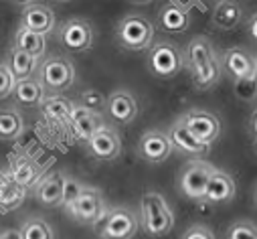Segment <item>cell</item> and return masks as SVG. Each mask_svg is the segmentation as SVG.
Listing matches in <instances>:
<instances>
[{
  "label": "cell",
  "mask_w": 257,
  "mask_h": 239,
  "mask_svg": "<svg viewBox=\"0 0 257 239\" xmlns=\"http://www.w3.org/2000/svg\"><path fill=\"white\" fill-rule=\"evenodd\" d=\"M140 213H142V227L150 237H164L174 227V213L166 203V199L156 191H148L142 195Z\"/></svg>",
  "instance_id": "2"
},
{
  "label": "cell",
  "mask_w": 257,
  "mask_h": 239,
  "mask_svg": "<svg viewBox=\"0 0 257 239\" xmlns=\"http://www.w3.org/2000/svg\"><path fill=\"white\" fill-rule=\"evenodd\" d=\"M69 126L73 128V132L79 140L89 142L103 128V122H101L99 113H93V111H89L81 105H75V109L71 113V120H69Z\"/></svg>",
  "instance_id": "22"
},
{
  "label": "cell",
  "mask_w": 257,
  "mask_h": 239,
  "mask_svg": "<svg viewBox=\"0 0 257 239\" xmlns=\"http://www.w3.org/2000/svg\"><path fill=\"white\" fill-rule=\"evenodd\" d=\"M255 152H257V142H255Z\"/></svg>",
  "instance_id": "41"
},
{
  "label": "cell",
  "mask_w": 257,
  "mask_h": 239,
  "mask_svg": "<svg viewBox=\"0 0 257 239\" xmlns=\"http://www.w3.org/2000/svg\"><path fill=\"white\" fill-rule=\"evenodd\" d=\"M180 122L195 134L201 142L205 144H213L219 140L221 136V120L209 111V109H201V107H192L188 109L182 117H180Z\"/></svg>",
  "instance_id": "9"
},
{
  "label": "cell",
  "mask_w": 257,
  "mask_h": 239,
  "mask_svg": "<svg viewBox=\"0 0 257 239\" xmlns=\"http://www.w3.org/2000/svg\"><path fill=\"white\" fill-rule=\"evenodd\" d=\"M43 174H45L43 166L31 156H17L9 164V178L19 187H23L25 191L37 189V185L45 178Z\"/></svg>",
  "instance_id": "15"
},
{
  "label": "cell",
  "mask_w": 257,
  "mask_h": 239,
  "mask_svg": "<svg viewBox=\"0 0 257 239\" xmlns=\"http://www.w3.org/2000/svg\"><path fill=\"white\" fill-rule=\"evenodd\" d=\"M13 97L19 105H25V107H41V103L45 101V87L41 85L39 79L35 77H29V79H23V81H17L15 85V91H13Z\"/></svg>",
  "instance_id": "24"
},
{
  "label": "cell",
  "mask_w": 257,
  "mask_h": 239,
  "mask_svg": "<svg viewBox=\"0 0 257 239\" xmlns=\"http://www.w3.org/2000/svg\"><path fill=\"white\" fill-rule=\"evenodd\" d=\"M93 41H95L93 27L85 19H69L59 27V43L67 51L73 53L89 51L93 47Z\"/></svg>",
  "instance_id": "10"
},
{
  "label": "cell",
  "mask_w": 257,
  "mask_h": 239,
  "mask_svg": "<svg viewBox=\"0 0 257 239\" xmlns=\"http://www.w3.org/2000/svg\"><path fill=\"white\" fill-rule=\"evenodd\" d=\"M83 191H85V185H81L79 181H75V178L67 176L65 193H63V205H61V207H65V209L73 207V205H75V201L81 197V193H83Z\"/></svg>",
  "instance_id": "33"
},
{
  "label": "cell",
  "mask_w": 257,
  "mask_h": 239,
  "mask_svg": "<svg viewBox=\"0 0 257 239\" xmlns=\"http://www.w3.org/2000/svg\"><path fill=\"white\" fill-rule=\"evenodd\" d=\"M253 205L257 207V187H255V193H253Z\"/></svg>",
  "instance_id": "39"
},
{
  "label": "cell",
  "mask_w": 257,
  "mask_h": 239,
  "mask_svg": "<svg viewBox=\"0 0 257 239\" xmlns=\"http://www.w3.org/2000/svg\"><path fill=\"white\" fill-rule=\"evenodd\" d=\"M172 148L174 146H172L168 134H164L160 130H148L138 140V152L150 164H160V162L168 160L172 154Z\"/></svg>",
  "instance_id": "11"
},
{
  "label": "cell",
  "mask_w": 257,
  "mask_h": 239,
  "mask_svg": "<svg viewBox=\"0 0 257 239\" xmlns=\"http://www.w3.org/2000/svg\"><path fill=\"white\" fill-rule=\"evenodd\" d=\"M233 91L235 97L243 103H253L257 99V75L247 77V79H237L233 81Z\"/></svg>",
  "instance_id": "31"
},
{
  "label": "cell",
  "mask_w": 257,
  "mask_h": 239,
  "mask_svg": "<svg viewBox=\"0 0 257 239\" xmlns=\"http://www.w3.org/2000/svg\"><path fill=\"white\" fill-rule=\"evenodd\" d=\"M15 47L25 51L27 55L35 57V59H41L45 55V47H47V41L43 35H37V33H31L27 29H19L17 35H15Z\"/></svg>",
  "instance_id": "28"
},
{
  "label": "cell",
  "mask_w": 257,
  "mask_h": 239,
  "mask_svg": "<svg viewBox=\"0 0 257 239\" xmlns=\"http://www.w3.org/2000/svg\"><path fill=\"white\" fill-rule=\"evenodd\" d=\"M180 239H217V237H215V233H213L209 227H205V225H192V227H188V229L182 233Z\"/></svg>",
  "instance_id": "35"
},
{
  "label": "cell",
  "mask_w": 257,
  "mask_h": 239,
  "mask_svg": "<svg viewBox=\"0 0 257 239\" xmlns=\"http://www.w3.org/2000/svg\"><path fill=\"white\" fill-rule=\"evenodd\" d=\"M67 174L49 172L35 189V197L43 207H59L63 205V193H65Z\"/></svg>",
  "instance_id": "18"
},
{
  "label": "cell",
  "mask_w": 257,
  "mask_h": 239,
  "mask_svg": "<svg viewBox=\"0 0 257 239\" xmlns=\"http://www.w3.org/2000/svg\"><path fill=\"white\" fill-rule=\"evenodd\" d=\"M79 105L93 113H101L107 111V97L97 89H85L79 93Z\"/></svg>",
  "instance_id": "30"
},
{
  "label": "cell",
  "mask_w": 257,
  "mask_h": 239,
  "mask_svg": "<svg viewBox=\"0 0 257 239\" xmlns=\"http://www.w3.org/2000/svg\"><path fill=\"white\" fill-rule=\"evenodd\" d=\"M89 152L97 158V160H115L121 154V140L119 134L113 128L103 126L89 142Z\"/></svg>",
  "instance_id": "20"
},
{
  "label": "cell",
  "mask_w": 257,
  "mask_h": 239,
  "mask_svg": "<svg viewBox=\"0 0 257 239\" xmlns=\"http://www.w3.org/2000/svg\"><path fill=\"white\" fill-rule=\"evenodd\" d=\"M115 39L127 51H150L154 45V25L144 15H125L115 27Z\"/></svg>",
  "instance_id": "3"
},
{
  "label": "cell",
  "mask_w": 257,
  "mask_h": 239,
  "mask_svg": "<svg viewBox=\"0 0 257 239\" xmlns=\"http://www.w3.org/2000/svg\"><path fill=\"white\" fill-rule=\"evenodd\" d=\"M67 211L81 225H97V223L103 221V217L107 215L109 209L105 207V199H103V195H101L99 189L85 187V191L81 193V197Z\"/></svg>",
  "instance_id": "7"
},
{
  "label": "cell",
  "mask_w": 257,
  "mask_h": 239,
  "mask_svg": "<svg viewBox=\"0 0 257 239\" xmlns=\"http://www.w3.org/2000/svg\"><path fill=\"white\" fill-rule=\"evenodd\" d=\"M184 67V53L170 41H158L148 51V69L160 79H172Z\"/></svg>",
  "instance_id": "5"
},
{
  "label": "cell",
  "mask_w": 257,
  "mask_h": 239,
  "mask_svg": "<svg viewBox=\"0 0 257 239\" xmlns=\"http://www.w3.org/2000/svg\"><path fill=\"white\" fill-rule=\"evenodd\" d=\"M55 11L45 5V3H27L23 7V21H21V27L31 31V33H37V35H47L55 29Z\"/></svg>",
  "instance_id": "13"
},
{
  "label": "cell",
  "mask_w": 257,
  "mask_h": 239,
  "mask_svg": "<svg viewBox=\"0 0 257 239\" xmlns=\"http://www.w3.org/2000/svg\"><path fill=\"white\" fill-rule=\"evenodd\" d=\"M223 67L233 77V81L255 77V57L243 47H231L223 53Z\"/></svg>",
  "instance_id": "17"
},
{
  "label": "cell",
  "mask_w": 257,
  "mask_h": 239,
  "mask_svg": "<svg viewBox=\"0 0 257 239\" xmlns=\"http://www.w3.org/2000/svg\"><path fill=\"white\" fill-rule=\"evenodd\" d=\"M190 9L192 5H186V3H164L158 11V27L164 31V33H172V35H178V33H184L188 27H190Z\"/></svg>",
  "instance_id": "14"
},
{
  "label": "cell",
  "mask_w": 257,
  "mask_h": 239,
  "mask_svg": "<svg viewBox=\"0 0 257 239\" xmlns=\"http://www.w3.org/2000/svg\"><path fill=\"white\" fill-rule=\"evenodd\" d=\"M75 105L63 95H47L45 101L41 103V113L49 120L51 124H69L71 113Z\"/></svg>",
  "instance_id": "23"
},
{
  "label": "cell",
  "mask_w": 257,
  "mask_h": 239,
  "mask_svg": "<svg viewBox=\"0 0 257 239\" xmlns=\"http://www.w3.org/2000/svg\"><path fill=\"white\" fill-rule=\"evenodd\" d=\"M25 130L23 115L15 107H5L0 109V140H17Z\"/></svg>",
  "instance_id": "26"
},
{
  "label": "cell",
  "mask_w": 257,
  "mask_h": 239,
  "mask_svg": "<svg viewBox=\"0 0 257 239\" xmlns=\"http://www.w3.org/2000/svg\"><path fill=\"white\" fill-rule=\"evenodd\" d=\"M17 85V79L13 77L11 69L7 65H0V99H7L9 95H13Z\"/></svg>",
  "instance_id": "34"
},
{
  "label": "cell",
  "mask_w": 257,
  "mask_h": 239,
  "mask_svg": "<svg viewBox=\"0 0 257 239\" xmlns=\"http://www.w3.org/2000/svg\"><path fill=\"white\" fill-rule=\"evenodd\" d=\"M107 115L115 124L127 126L138 115V101L127 89H115L107 95Z\"/></svg>",
  "instance_id": "16"
},
{
  "label": "cell",
  "mask_w": 257,
  "mask_h": 239,
  "mask_svg": "<svg viewBox=\"0 0 257 239\" xmlns=\"http://www.w3.org/2000/svg\"><path fill=\"white\" fill-rule=\"evenodd\" d=\"M227 239H257V225L247 219H239L229 225Z\"/></svg>",
  "instance_id": "32"
},
{
  "label": "cell",
  "mask_w": 257,
  "mask_h": 239,
  "mask_svg": "<svg viewBox=\"0 0 257 239\" xmlns=\"http://www.w3.org/2000/svg\"><path fill=\"white\" fill-rule=\"evenodd\" d=\"M23 239H55L51 225L43 217H29L21 227Z\"/></svg>",
  "instance_id": "29"
},
{
  "label": "cell",
  "mask_w": 257,
  "mask_h": 239,
  "mask_svg": "<svg viewBox=\"0 0 257 239\" xmlns=\"http://www.w3.org/2000/svg\"><path fill=\"white\" fill-rule=\"evenodd\" d=\"M27 191L11 178H0V211H15L25 203Z\"/></svg>",
  "instance_id": "27"
},
{
  "label": "cell",
  "mask_w": 257,
  "mask_h": 239,
  "mask_svg": "<svg viewBox=\"0 0 257 239\" xmlns=\"http://www.w3.org/2000/svg\"><path fill=\"white\" fill-rule=\"evenodd\" d=\"M138 231V217L127 207H113L101 221L99 235L103 239H132Z\"/></svg>",
  "instance_id": "8"
},
{
  "label": "cell",
  "mask_w": 257,
  "mask_h": 239,
  "mask_svg": "<svg viewBox=\"0 0 257 239\" xmlns=\"http://www.w3.org/2000/svg\"><path fill=\"white\" fill-rule=\"evenodd\" d=\"M184 65L190 71V79L195 83V87L201 91L215 87L223 73L215 47L211 39L205 35H197L188 41L184 49Z\"/></svg>",
  "instance_id": "1"
},
{
  "label": "cell",
  "mask_w": 257,
  "mask_h": 239,
  "mask_svg": "<svg viewBox=\"0 0 257 239\" xmlns=\"http://www.w3.org/2000/svg\"><path fill=\"white\" fill-rule=\"evenodd\" d=\"M39 81L51 95L67 91L75 81V67L65 57H47L39 67Z\"/></svg>",
  "instance_id": "4"
},
{
  "label": "cell",
  "mask_w": 257,
  "mask_h": 239,
  "mask_svg": "<svg viewBox=\"0 0 257 239\" xmlns=\"http://www.w3.org/2000/svg\"><path fill=\"white\" fill-rule=\"evenodd\" d=\"M245 19V11L239 3L233 0H223L213 7V15H211V27H215L217 31H233L237 29Z\"/></svg>",
  "instance_id": "21"
},
{
  "label": "cell",
  "mask_w": 257,
  "mask_h": 239,
  "mask_svg": "<svg viewBox=\"0 0 257 239\" xmlns=\"http://www.w3.org/2000/svg\"><path fill=\"white\" fill-rule=\"evenodd\" d=\"M215 172V166L207 160H190L178 172V191L192 199V201H205V193L209 181Z\"/></svg>",
  "instance_id": "6"
},
{
  "label": "cell",
  "mask_w": 257,
  "mask_h": 239,
  "mask_svg": "<svg viewBox=\"0 0 257 239\" xmlns=\"http://www.w3.org/2000/svg\"><path fill=\"white\" fill-rule=\"evenodd\" d=\"M235 193H237L235 178L229 172L215 168L209 181V187H207V193H205V201L211 205H225L235 199Z\"/></svg>",
  "instance_id": "19"
},
{
  "label": "cell",
  "mask_w": 257,
  "mask_h": 239,
  "mask_svg": "<svg viewBox=\"0 0 257 239\" xmlns=\"http://www.w3.org/2000/svg\"><path fill=\"white\" fill-rule=\"evenodd\" d=\"M37 65H39V59L31 57L25 51H21V49L15 47L11 51V59H9V65L7 67L11 69V73H13V77L17 81H23V79L33 77V73L37 71Z\"/></svg>",
  "instance_id": "25"
},
{
  "label": "cell",
  "mask_w": 257,
  "mask_h": 239,
  "mask_svg": "<svg viewBox=\"0 0 257 239\" xmlns=\"http://www.w3.org/2000/svg\"><path fill=\"white\" fill-rule=\"evenodd\" d=\"M0 239H23L21 231H5V233H0Z\"/></svg>",
  "instance_id": "38"
},
{
  "label": "cell",
  "mask_w": 257,
  "mask_h": 239,
  "mask_svg": "<svg viewBox=\"0 0 257 239\" xmlns=\"http://www.w3.org/2000/svg\"><path fill=\"white\" fill-rule=\"evenodd\" d=\"M249 132H251V136H253L255 142H257V109L251 113V120H249Z\"/></svg>",
  "instance_id": "37"
},
{
  "label": "cell",
  "mask_w": 257,
  "mask_h": 239,
  "mask_svg": "<svg viewBox=\"0 0 257 239\" xmlns=\"http://www.w3.org/2000/svg\"><path fill=\"white\" fill-rule=\"evenodd\" d=\"M168 138H170L172 146H174L178 152H182L184 156L195 158V160H203V158L209 154V150H211V146L205 144V142H201L195 134H192V132L180 122V120H176V122L170 126Z\"/></svg>",
  "instance_id": "12"
},
{
  "label": "cell",
  "mask_w": 257,
  "mask_h": 239,
  "mask_svg": "<svg viewBox=\"0 0 257 239\" xmlns=\"http://www.w3.org/2000/svg\"><path fill=\"white\" fill-rule=\"evenodd\" d=\"M255 75H257V55H255Z\"/></svg>",
  "instance_id": "40"
},
{
  "label": "cell",
  "mask_w": 257,
  "mask_h": 239,
  "mask_svg": "<svg viewBox=\"0 0 257 239\" xmlns=\"http://www.w3.org/2000/svg\"><path fill=\"white\" fill-rule=\"evenodd\" d=\"M247 33H249V37L257 43V13L249 19V23H247Z\"/></svg>",
  "instance_id": "36"
}]
</instances>
